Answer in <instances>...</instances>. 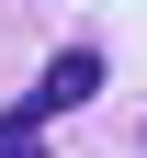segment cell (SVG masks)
I'll return each mask as SVG.
<instances>
[{"label": "cell", "instance_id": "obj_1", "mask_svg": "<svg viewBox=\"0 0 147 158\" xmlns=\"http://www.w3.org/2000/svg\"><path fill=\"white\" fill-rule=\"evenodd\" d=\"M91 90H102V45H68V56H57V68L23 90V113H34V124H57V113H79Z\"/></svg>", "mask_w": 147, "mask_h": 158}, {"label": "cell", "instance_id": "obj_2", "mask_svg": "<svg viewBox=\"0 0 147 158\" xmlns=\"http://www.w3.org/2000/svg\"><path fill=\"white\" fill-rule=\"evenodd\" d=\"M0 158H45V124H34V113H23V102L0 113Z\"/></svg>", "mask_w": 147, "mask_h": 158}]
</instances>
